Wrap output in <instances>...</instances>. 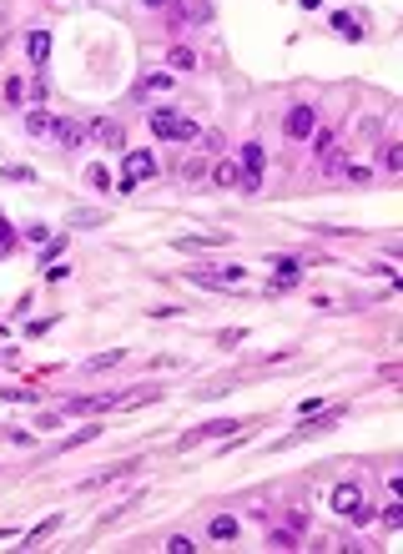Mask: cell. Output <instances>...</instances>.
I'll return each mask as SVG.
<instances>
[{
	"label": "cell",
	"mask_w": 403,
	"mask_h": 554,
	"mask_svg": "<svg viewBox=\"0 0 403 554\" xmlns=\"http://www.w3.org/2000/svg\"><path fill=\"white\" fill-rule=\"evenodd\" d=\"M146 127H151V136H162V141H197V136H202L197 121L177 116V111H151V116H146Z\"/></svg>",
	"instance_id": "obj_1"
},
{
	"label": "cell",
	"mask_w": 403,
	"mask_h": 554,
	"mask_svg": "<svg viewBox=\"0 0 403 554\" xmlns=\"http://www.w3.org/2000/svg\"><path fill=\"white\" fill-rule=\"evenodd\" d=\"M328 504H333V514H358L363 509V484H338L328 494Z\"/></svg>",
	"instance_id": "obj_2"
},
{
	"label": "cell",
	"mask_w": 403,
	"mask_h": 554,
	"mask_svg": "<svg viewBox=\"0 0 403 554\" xmlns=\"http://www.w3.org/2000/svg\"><path fill=\"white\" fill-rule=\"evenodd\" d=\"M313 131H318V111H313V106H293V111H288V136L307 141Z\"/></svg>",
	"instance_id": "obj_3"
},
{
	"label": "cell",
	"mask_w": 403,
	"mask_h": 554,
	"mask_svg": "<svg viewBox=\"0 0 403 554\" xmlns=\"http://www.w3.org/2000/svg\"><path fill=\"white\" fill-rule=\"evenodd\" d=\"M86 136H96L101 146H127V127H116L111 116H101V121H91V131Z\"/></svg>",
	"instance_id": "obj_4"
},
{
	"label": "cell",
	"mask_w": 403,
	"mask_h": 554,
	"mask_svg": "<svg viewBox=\"0 0 403 554\" xmlns=\"http://www.w3.org/2000/svg\"><path fill=\"white\" fill-rule=\"evenodd\" d=\"M222 434H237V423H232V418H217V423H202V428H192V434L181 439V449H192V444H202V439H222Z\"/></svg>",
	"instance_id": "obj_5"
},
{
	"label": "cell",
	"mask_w": 403,
	"mask_h": 554,
	"mask_svg": "<svg viewBox=\"0 0 403 554\" xmlns=\"http://www.w3.org/2000/svg\"><path fill=\"white\" fill-rule=\"evenodd\" d=\"M207 534H212L217 544H232V539L242 534V519H237V514H217L212 524H207Z\"/></svg>",
	"instance_id": "obj_6"
},
{
	"label": "cell",
	"mask_w": 403,
	"mask_h": 554,
	"mask_svg": "<svg viewBox=\"0 0 403 554\" xmlns=\"http://www.w3.org/2000/svg\"><path fill=\"white\" fill-rule=\"evenodd\" d=\"M25 136H56V116H51L46 106L25 111Z\"/></svg>",
	"instance_id": "obj_7"
},
{
	"label": "cell",
	"mask_w": 403,
	"mask_h": 554,
	"mask_svg": "<svg viewBox=\"0 0 403 554\" xmlns=\"http://www.w3.org/2000/svg\"><path fill=\"white\" fill-rule=\"evenodd\" d=\"M127 176H132V181L157 176V157H151V151H132V157H127Z\"/></svg>",
	"instance_id": "obj_8"
},
{
	"label": "cell",
	"mask_w": 403,
	"mask_h": 554,
	"mask_svg": "<svg viewBox=\"0 0 403 554\" xmlns=\"http://www.w3.org/2000/svg\"><path fill=\"white\" fill-rule=\"evenodd\" d=\"M56 141L66 146V151H76V146L86 141V127H76V121H60V116H56Z\"/></svg>",
	"instance_id": "obj_9"
},
{
	"label": "cell",
	"mask_w": 403,
	"mask_h": 554,
	"mask_svg": "<svg viewBox=\"0 0 403 554\" xmlns=\"http://www.w3.org/2000/svg\"><path fill=\"white\" fill-rule=\"evenodd\" d=\"M25 51H30L36 66H46V56H51V30H30V36H25Z\"/></svg>",
	"instance_id": "obj_10"
},
{
	"label": "cell",
	"mask_w": 403,
	"mask_h": 554,
	"mask_svg": "<svg viewBox=\"0 0 403 554\" xmlns=\"http://www.w3.org/2000/svg\"><path fill=\"white\" fill-rule=\"evenodd\" d=\"M177 81H172V71H151V76H141L136 81V96H151V91H172Z\"/></svg>",
	"instance_id": "obj_11"
},
{
	"label": "cell",
	"mask_w": 403,
	"mask_h": 554,
	"mask_svg": "<svg viewBox=\"0 0 403 554\" xmlns=\"http://www.w3.org/2000/svg\"><path fill=\"white\" fill-rule=\"evenodd\" d=\"M207 176L217 181V187H237L242 172H237V162H217V167H207Z\"/></svg>",
	"instance_id": "obj_12"
},
{
	"label": "cell",
	"mask_w": 403,
	"mask_h": 554,
	"mask_svg": "<svg viewBox=\"0 0 403 554\" xmlns=\"http://www.w3.org/2000/svg\"><path fill=\"white\" fill-rule=\"evenodd\" d=\"M167 60H172L177 71H192V66H197V51H192V46H172V56H167Z\"/></svg>",
	"instance_id": "obj_13"
},
{
	"label": "cell",
	"mask_w": 403,
	"mask_h": 554,
	"mask_svg": "<svg viewBox=\"0 0 403 554\" xmlns=\"http://www.w3.org/2000/svg\"><path fill=\"white\" fill-rule=\"evenodd\" d=\"M56 524H60V514H51V519H41V524H36V529H30V534H25V544H41V539H51V534H56Z\"/></svg>",
	"instance_id": "obj_14"
},
{
	"label": "cell",
	"mask_w": 403,
	"mask_h": 554,
	"mask_svg": "<svg viewBox=\"0 0 403 554\" xmlns=\"http://www.w3.org/2000/svg\"><path fill=\"white\" fill-rule=\"evenodd\" d=\"M116 363H127V353H96L86 368H91V373H106V368H116Z\"/></svg>",
	"instance_id": "obj_15"
},
{
	"label": "cell",
	"mask_w": 403,
	"mask_h": 554,
	"mask_svg": "<svg viewBox=\"0 0 403 554\" xmlns=\"http://www.w3.org/2000/svg\"><path fill=\"white\" fill-rule=\"evenodd\" d=\"M383 172H403V146H398V141L383 146Z\"/></svg>",
	"instance_id": "obj_16"
},
{
	"label": "cell",
	"mask_w": 403,
	"mask_h": 554,
	"mask_svg": "<svg viewBox=\"0 0 403 554\" xmlns=\"http://www.w3.org/2000/svg\"><path fill=\"white\" fill-rule=\"evenodd\" d=\"M11 252H15V227L0 217V257H11Z\"/></svg>",
	"instance_id": "obj_17"
},
{
	"label": "cell",
	"mask_w": 403,
	"mask_h": 554,
	"mask_svg": "<svg viewBox=\"0 0 403 554\" xmlns=\"http://www.w3.org/2000/svg\"><path fill=\"white\" fill-rule=\"evenodd\" d=\"M333 25H338V30H343V36H348V41H363V30H358V20H353V15H333Z\"/></svg>",
	"instance_id": "obj_18"
},
{
	"label": "cell",
	"mask_w": 403,
	"mask_h": 554,
	"mask_svg": "<svg viewBox=\"0 0 403 554\" xmlns=\"http://www.w3.org/2000/svg\"><path fill=\"white\" fill-rule=\"evenodd\" d=\"M187 20L207 25V20H212V6H207V0H192V6H187Z\"/></svg>",
	"instance_id": "obj_19"
},
{
	"label": "cell",
	"mask_w": 403,
	"mask_h": 554,
	"mask_svg": "<svg viewBox=\"0 0 403 554\" xmlns=\"http://www.w3.org/2000/svg\"><path fill=\"white\" fill-rule=\"evenodd\" d=\"M101 212H71V227H101Z\"/></svg>",
	"instance_id": "obj_20"
},
{
	"label": "cell",
	"mask_w": 403,
	"mask_h": 554,
	"mask_svg": "<svg viewBox=\"0 0 403 554\" xmlns=\"http://www.w3.org/2000/svg\"><path fill=\"white\" fill-rule=\"evenodd\" d=\"M0 176H11V181H36V172H30V167H0Z\"/></svg>",
	"instance_id": "obj_21"
},
{
	"label": "cell",
	"mask_w": 403,
	"mask_h": 554,
	"mask_svg": "<svg viewBox=\"0 0 403 554\" xmlns=\"http://www.w3.org/2000/svg\"><path fill=\"white\" fill-rule=\"evenodd\" d=\"M338 176H348V181H373V167H343Z\"/></svg>",
	"instance_id": "obj_22"
},
{
	"label": "cell",
	"mask_w": 403,
	"mask_h": 554,
	"mask_svg": "<svg viewBox=\"0 0 403 554\" xmlns=\"http://www.w3.org/2000/svg\"><path fill=\"white\" fill-rule=\"evenodd\" d=\"M6 101H15V106L25 101V81H6Z\"/></svg>",
	"instance_id": "obj_23"
},
{
	"label": "cell",
	"mask_w": 403,
	"mask_h": 554,
	"mask_svg": "<svg viewBox=\"0 0 403 554\" xmlns=\"http://www.w3.org/2000/svg\"><path fill=\"white\" fill-rule=\"evenodd\" d=\"M398 524H403V509L388 504V509H383V529H398Z\"/></svg>",
	"instance_id": "obj_24"
},
{
	"label": "cell",
	"mask_w": 403,
	"mask_h": 554,
	"mask_svg": "<svg viewBox=\"0 0 403 554\" xmlns=\"http://www.w3.org/2000/svg\"><path fill=\"white\" fill-rule=\"evenodd\" d=\"M86 176H91V187H101V192H106V187H111V176H106V167H91V172H86Z\"/></svg>",
	"instance_id": "obj_25"
},
{
	"label": "cell",
	"mask_w": 403,
	"mask_h": 554,
	"mask_svg": "<svg viewBox=\"0 0 403 554\" xmlns=\"http://www.w3.org/2000/svg\"><path fill=\"white\" fill-rule=\"evenodd\" d=\"M60 252H66V237H46V252L41 257H60Z\"/></svg>",
	"instance_id": "obj_26"
},
{
	"label": "cell",
	"mask_w": 403,
	"mask_h": 554,
	"mask_svg": "<svg viewBox=\"0 0 403 554\" xmlns=\"http://www.w3.org/2000/svg\"><path fill=\"white\" fill-rule=\"evenodd\" d=\"M217 277H222V283H247V267H222Z\"/></svg>",
	"instance_id": "obj_27"
},
{
	"label": "cell",
	"mask_w": 403,
	"mask_h": 554,
	"mask_svg": "<svg viewBox=\"0 0 403 554\" xmlns=\"http://www.w3.org/2000/svg\"><path fill=\"white\" fill-rule=\"evenodd\" d=\"M181 176H187V181H197V176H207V162H187V167H181Z\"/></svg>",
	"instance_id": "obj_28"
},
{
	"label": "cell",
	"mask_w": 403,
	"mask_h": 554,
	"mask_svg": "<svg viewBox=\"0 0 403 554\" xmlns=\"http://www.w3.org/2000/svg\"><path fill=\"white\" fill-rule=\"evenodd\" d=\"M146 11H172V0H146Z\"/></svg>",
	"instance_id": "obj_29"
}]
</instances>
